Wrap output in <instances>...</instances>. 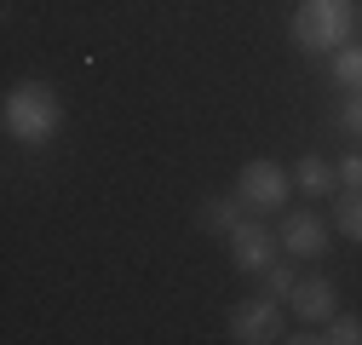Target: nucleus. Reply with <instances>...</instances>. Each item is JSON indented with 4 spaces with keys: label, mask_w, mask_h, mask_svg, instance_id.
Wrapping results in <instances>:
<instances>
[{
    "label": "nucleus",
    "mask_w": 362,
    "mask_h": 345,
    "mask_svg": "<svg viewBox=\"0 0 362 345\" xmlns=\"http://www.w3.org/2000/svg\"><path fill=\"white\" fill-rule=\"evenodd\" d=\"M0 127H6L12 144L47 150L64 133V98L52 93L47 81H18L12 93H6V104H0Z\"/></svg>",
    "instance_id": "f257e3e1"
},
{
    "label": "nucleus",
    "mask_w": 362,
    "mask_h": 345,
    "mask_svg": "<svg viewBox=\"0 0 362 345\" xmlns=\"http://www.w3.org/2000/svg\"><path fill=\"white\" fill-rule=\"evenodd\" d=\"M356 29V0H299L293 6V47L299 52H339Z\"/></svg>",
    "instance_id": "f03ea898"
},
{
    "label": "nucleus",
    "mask_w": 362,
    "mask_h": 345,
    "mask_svg": "<svg viewBox=\"0 0 362 345\" xmlns=\"http://www.w3.org/2000/svg\"><path fill=\"white\" fill-rule=\"evenodd\" d=\"M236 196H242V207H253V213H276V207H288V196H293V172L276 167V161H247V167L236 172Z\"/></svg>",
    "instance_id": "7ed1b4c3"
},
{
    "label": "nucleus",
    "mask_w": 362,
    "mask_h": 345,
    "mask_svg": "<svg viewBox=\"0 0 362 345\" xmlns=\"http://www.w3.org/2000/svg\"><path fill=\"white\" fill-rule=\"evenodd\" d=\"M230 339L236 345H270V339H282V299H242V305L230 311Z\"/></svg>",
    "instance_id": "20e7f679"
},
{
    "label": "nucleus",
    "mask_w": 362,
    "mask_h": 345,
    "mask_svg": "<svg viewBox=\"0 0 362 345\" xmlns=\"http://www.w3.org/2000/svg\"><path fill=\"white\" fill-rule=\"evenodd\" d=\"M276 247H282V236H270L264 225L242 219V225L230 230V265H236L242 276H264L270 265H276Z\"/></svg>",
    "instance_id": "39448f33"
},
{
    "label": "nucleus",
    "mask_w": 362,
    "mask_h": 345,
    "mask_svg": "<svg viewBox=\"0 0 362 345\" xmlns=\"http://www.w3.org/2000/svg\"><path fill=\"white\" fill-rule=\"evenodd\" d=\"M288 305H293V317H299V322L328 328V317H339V293H334V282H328V276H299V282H293V293H288Z\"/></svg>",
    "instance_id": "423d86ee"
},
{
    "label": "nucleus",
    "mask_w": 362,
    "mask_h": 345,
    "mask_svg": "<svg viewBox=\"0 0 362 345\" xmlns=\"http://www.w3.org/2000/svg\"><path fill=\"white\" fill-rule=\"evenodd\" d=\"M334 242H328V225L316 213H288L282 219V253L288 259H322Z\"/></svg>",
    "instance_id": "0eeeda50"
},
{
    "label": "nucleus",
    "mask_w": 362,
    "mask_h": 345,
    "mask_svg": "<svg viewBox=\"0 0 362 345\" xmlns=\"http://www.w3.org/2000/svg\"><path fill=\"white\" fill-rule=\"evenodd\" d=\"M293 185H299L305 196H334V190H339V167H328L322 156H305V161L293 167Z\"/></svg>",
    "instance_id": "6e6552de"
},
{
    "label": "nucleus",
    "mask_w": 362,
    "mask_h": 345,
    "mask_svg": "<svg viewBox=\"0 0 362 345\" xmlns=\"http://www.w3.org/2000/svg\"><path fill=\"white\" fill-rule=\"evenodd\" d=\"M334 230H339L345 242H362V190L334 196Z\"/></svg>",
    "instance_id": "1a4fd4ad"
},
{
    "label": "nucleus",
    "mask_w": 362,
    "mask_h": 345,
    "mask_svg": "<svg viewBox=\"0 0 362 345\" xmlns=\"http://www.w3.org/2000/svg\"><path fill=\"white\" fill-rule=\"evenodd\" d=\"M334 81L351 86V93H362V40H345L334 52Z\"/></svg>",
    "instance_id": "9d476101"
},
{
    "label": "nucleus",
    "mask_w": 362,
    "mask_h": 345,
    "mask_svg": "<svg viewBox=\"0 0 362 345\" xmlns=\"http://www.w3.org/2000/svg\"><path fill=\"white\" fill-rule=\"evenodd\" d=\"M236 201H242V196H236ZM236 201H207V207H202V219H207L213 230H224V236H230V230L242 225V207H236Z\"/></svg>",
    "instance_id": "9b49d317"
},
{
    "label": "nucleus",
    "mask_w": 362,
    "mask_h": 345,
    "mask_svg": "<svg viewBox=\"0 0 362 345\" xmlns=\"http://www.w3.org/2000/svg\"><path fill=\"white\" fill-rule=\"evenodd\" d=\"M328 345H362V317H328V334H316Z\"/></svg>",
    "instance_id": "f8f14e48"
},
{
    "label": "nucleus",
    "mask_w": 362,
    "mask_h": 345,
    "mask_svg": "<svg viewBox=\"0 0 362 345\" xmlns=\"http://www.w3.org/2000/svg\"><path fill=\"white\" fill-rule=\"evenodd\" d=\"M293 282H299V276H293V265H282V259L264 271V293H270V299H288V293H293Z\"/></svg>",
    "instance_id": "ddd939ff"
},
{
    "label": "nucleus",
    "mask_w": 362,
    "mask_h": 345,
    "mask_svg": "<svg viewBox=\"0 0 362 345\" xmlns=\"http://www.w3.org/2000/svg\"><path fill=\"white\" fill-rule=\"evenodd\" d=\"M339 190H362V156L356 150L339 161Z\"/></svg>",
    "instance_id": "4468645a"
},
{
    "label": "nucleus",
    "mask_w": 362,
    "mask_h": 345,
    "mask_svg": "<svg viewBox=\"0 0 362 345\" xmlns=\"http://www.w3.org/2000/svg\"><path fill=\"white\" fill-rule=\"evenodd\" d=\"M339 127L362 139V93H351V98H345V110H339Z\"/></svg>",
    "instance_id": "2eb2a0df"
}]
</instances>
